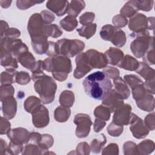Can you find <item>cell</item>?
I'll return each mask as SVG.
<instances>
[{"instance_id":"cell-13","label":"cell","mask_w":155,"mask_h":155,"mask_svg":"<svg viewBox=\"0 0 155 155\" xmlns=\"http://www.w3.org/2000/svg\"><path fill=\"white\" fill-rule=\"evenodd\" d=\"M32 122L36 128H43L49 123V113L47 108L42 105L38 107L32 113Z\"/></svg>"},{"instance_id":"cell-53","label":"cell","mask_w":155,"mask_h":155,"mask_svg":"<svg viewBox=\"0 0 155 155\" xmlns=\"http://www.w3.org/2000/svg\"><path fill=\"white\" fill-rule=\"evenodd\" d=\"M41 15L45 23L50 24L54 20V16L53 13L48 10H43L41 12Z\"/></svg>"},{"instance_id":"cell-52","label":"cell","mask_w":155,"mask_h":155,"mask_svg":"<svg viewBox=\"0 0 155 155\" xmlns=\"http://www.w3.org/2000/svg\"><path fill=\"white\" fill-rule=\"evenodd\" d=\"M145 125L150 130H153L154 129V113L148 114L145 118Z\"/></svg>"},{"instance_id":"cell-33","label":"cell","mask_w":155,"mask_h":155,"mask_svg":"<svg viewBox=\"0 0 155 155\" xmlns=\"http://www.w3.org/2000/svg\"><path fill=\"white\" fill-rule=\"evenodd\" d=\"M41 99L36 96H30L24 103V107L27 112L31 113L41 104Z\"/></svg>"},{"instance_id":"cell-5","label":"cell","mask_w":155,"mask_h":155,"mask_svg":"<svg viewBox=\"0 0 155 155\" xmlns=\"http://www.w3.org/2000/svg\"><path fill=\"white\" fill-rule=\"evenodd\" d=\"M131 35L136 36V39L130 44L132 53L137 58L143 57L147 50L153 46V36H150L147 31L140 33H133Z\"/></svg>"},{"instance_id":"cell-35","label":"cell","mask_w":155,"mask_h":155,"mask_svg":"<svg viewBox=\"0 0 155 155\" xmlns=\"http://www.w3.org/2000/svg\"><path fill=\"white\" fill-rule=\"evenodd\" d=\"M16 73L15 70H6L5 71H3L1 74V85H10L14 83Z\"/></svg>"},{"instance_id":"cell-51","label":"cell","mask_w":155,"mask_h":155,"mask_svg":"<svg viewBox=\"0 0 155 155\" xmlns=\"http://www.w3.org/2000/svg\"><path fill=\"white\" fill-rule=\"evenodd\" d=\"M1 134H7L10 130V123L6 118L1 117Z\"/></svg>"},{"instance_id":"cell-20","label":"cell","mask_w":155,"mask_h":155,"mask_svg":"<svg viewBox=\"0 0 155 155\" xmlns=\"http://www.w3.org/2000/svg\"><path fill=\"white\" fill-rule=\"evenodd\" d=\"M47 37L45 36H41L35 37L31 39V45L33 50L39 54L45 53L48 46V41Z\"/></svg>"},{"instance_id":"cell-47","label":"cell","mask_w":155,"mask_h":155,"mask_svg":"<svg viewBox=\"0 0 155 155\" xmlns=\"http://www.w3.org/2000/svg\"><path fill=\"white\" fill-rule=\"evenodd\" d=\"M94 13L93 12H86L80 16L79 22L83 25L92 23L94 19Z\"/></svg>"},{"instance_id":"cell-23","label":"cell","mask_w":155,"mask_h":155,"mask_svg":"<svg viewBox=\"0 0 155 155\" xmlns=\"http://www.w3.org/2000/svg\"><path fill=\"white\" fill-rule=\"evenodd\" d=\"M18 62L25 68L32 71L36 64V62H35V57L32 55V54L28 51L24 52L20 54L18 58Z\"/></svg>"},{"instance_id":"cell-11","label":"cell","mask_w":155,"mask_h":155,"mask_svg":"<svg viewBox=\"0 0 155 155\" xmlns=\"http://www.w3.org/2000/svg\"><path fill=\"white\" fill-rule=\"evenodd\" d=\"M131 107L128 104H122L114 111L113 122L119 125H127L129 124L131 115Z\"/></svg>"},{"instance_id":"cell-24","label":"cell","mask_w":155,"mask_h":155,"mask_svg":"<svg viewBox=\"0 0 155 155\" xmlns=\"http://www.w3.org/2000/svg\"><path fill=\"white\" fill-rule=\"evenodd\" d=\"M113 83L115 87V90L124 99H128L130 91L126 84V82L119 76L113 79Z\"/></svg>"},{"instance_id":"cell-16","label":"cell","mask_w":155,"mask_h":155,"mask_svg":"<svg viewBox=\"0 0 155 155\" xmlns=\"http://www.w3.org/2000/svg\"><path fill=\"white\" fill-rule=\"evenodd\" d=\"M30 134L25 128H16L10 130L7 133V136L13 143L22 145L28 142Z\"/></svg>"},{"instance_id":"cell-56","label":"cell","mask_w":155,"mask_h":155,"mask_svg":"<svg viewBox=\"0 0 155 155\" xmlns=\"http://www.w3.org/2000/svg\"><path fill=\"white\" fill-rule=\"evenodd\" d=\"M12 3V1H0V4L2 7L7 8Z\"/></svg>"},{"instance_id":"cell-55","label":"cell","mask_w":155,"mask_h":155,"mask_svg":"<svg viewBox=\"0 0 155 155\" xmlns=\"http://www.w3.org/2000/svg\"><path fill=\"white\" fill-rule=\"evenodd\" d=\"M130 150H136V145L131 142H125L124 145V151L125 154H129ZM137 152V151H136Z\"/></svg>"},{"instance_id":"cell-4","label":"cell","mask_w":155,"mask_h":155,"mask_svg":"<svg viewBox=\"0 0 155 155\" xmlns=\"http://www.w3.org/2000/svg\"><path fill=\"white\" fill-rule=\"evenodd\" d=\"M131 88L137 107L144 111H153L154 108V98L145 87L143 83L137 84Z\"/></svg>"},{"instance_id":"cell-27","label":"cell","mask_w":155,"mask_h":155,"mask_svg":"<svg viewBox=\"0 0 155 155\" xmlns=\"http://www.w3.org/2000/svg\"><path fill=\"white\" fill-rule=\"evenodd\" d=\"M85 3L84 1H71L68 5L67 13L70 16L76 17L85 8Z\"/></svg>"},{"instance_id":"cell-41","label":"cell","mask_w":155,"mask_h":155,"mask_svg":"<svg viewBox=\"0 0 155 155\" xmlns=\"http://www.w3.org/2000/svg\"><path fill=\"white\" fill-rule=\"evenodd\" d=\"M30 81V77L28 73L25 71H16L15 77V82L21 85H25L27 84Z\"/></svg>"},{"instance_id":"cell-38","label":"cell","mask_w":155,"mask_h":155,"mask_svg":"<svg viewBox=\"0 0 155 155\" xmlns=\"http://www.w3.org/2000/svg\"><path fill=\"white\" fill-rule=\"evenodd\" d=\"M153 1H133V3L137 10L150 11L153 7Z\"/></svg>"},{"instance_id":"cell-32","label":"cell","mask_w":155,"mask_h":155,"mask_svg":"<svg viewBox=\"0 0 155 155\" xmlns=\"http://www.w3.org/2000/svg\"><path fill=\"white\" fill-rule=\"evenodd\" d=\"M78 23L76 17L70 15H68L60 21L61 27L67 31L73 30L77 27Z\"/></svg>"},{"instance_id":"cell-15","label":"cell","mask_w":155,"mask_h":155,"mask_svg":"<svg viewBox=\"0 0 155 155\" xmlns=\"http://www.w3.org/2000/svg\"><path fill=\"white\" fill-rule=\"evenodd\" d=\"M76 68L74 71V76L76 79H81L92 70L87 61L86 53H81L76 58Z\"/></svg>"},{"instance_id":"cell-7","label":"cell","mask_w":155,"mask_h":155,"mask_svg":"<svg viewBox=\"0 0 155 155\" xmlns=\"http://www.w3.org/2000/svg\"><path fill=\"white\" fill-rule=\"evenodd\" d=\"M100 35L104 40L110 41L113 44L119 47L124 46L127 40L124 31L119 27L110 24L105 25L102 28Z\"/></svg>"},{"instance_id":"cell-10","label":"cell","mask_w":155,"mask_h":155,"mask_svg":"<svg viewBox=\"0 0 155 155\" xmlns=\"http://www.w3.org/2000/svg\"><path fill=\"white\" fill-rule=\"evenodd\" d=\"M74 123L76 124V135L79 138L87 137L90 131L92 122L89 115L86 114H78L74 119Z\"/></svg>"},{"instance_id":"cell-45","label":"cell","mask_w":155,"mask_h":155,"mask_svg":"<svg viewBox=\"0 0 155 155\" xmlns=\"http://www.w3.org/2000/svg\"><path fill=\"white\" fill-rule=\"evenodd\" d=\"M43 1H17L16 5L17 7L21 10H25L33 5H35L36 4L42 3Z\"/></svg>"},{"instance_id":"cell-12","label":"cell","mask_w":155,"mask_h":155,"mask_svg":"<svg viewBox=\"0 0 155 155\" xmlns=\"http://www.w3.org/2000/svg\"><path fill=\"white\" fill-rule=\"evenodd\" d=\"M129 124H130V131L132 132L133 136L137 139L144 138L149 133V130L142 119L134 113H131Z\"/></svg>"},{"instance_id":"cell-26","label":"cell","mask_w":155,"mask_h":155,"mask_svg":"<svg viewBox=\"0 0 155 155\" xmlns=\"http://www.w3.org/2000/svg\"><path fill=\"white\" fill-rule=\"evenodd\" d=\"M139 65V62L130 55H126L117 65L118 67L130 71H136Z\"/></svg>"},{"instance_id":"cell-22","label":"cell","mask_w":155,"mask_h":155,"mask_svg":"<svg viewBox=\"0 0 155 155\" xmlns=\"http://www.w3.org/2000/svg\"><path fill=\"white\" fill-rule=\"evenodd\" d=\"M1 65L6 70H15L18 67L16 59L7 51H1Z\"/></svg>"},{"instance_id":"cell-18","label":"cell","mask_w":155,"mask_h":155,"mask_svg":"<svg viewBox=\"0 0 155 155\" xmlns=\"http://www.w3.org/2000/svg\"><path fill=\"white\" fill-rule=\"evenodd\" d=\"M123 100V97L115 90L112 89L109 94L102 100V105L107 107L110 112L113 113L118 106L124 103Z\"/></svg>"},{"instance_id":"cell-49","label":"cell","mask_w":155,"mask_h":155,"mask_svg":"<svg viewBox=\"0 0 155 155\" xmlns=\"http://www.w3.org/2000/svg\"><path fill=\"white\" fill-rule=\"evenodd\" d=\"M20 36V31L16 29V28H8L7 29V30L4 33V35L1 36V38L3 37H5V38H11V39H15L16 38H18Z\"/></svg>"},{"instance_id":"cell-48","label":"cell","mask_w":155,"mask_h":155,"mask_svg":"<svg viewBox=\"0 0 155 155\" xmlns=\"http://www.w3.org/2000/svg\"><path fill=\"white\" fill-rule=\"evenodd\" d=\"M103 72L109 79H114L117 78L119 75V71L117 68L112 67H107L104 70Z\"/></svg>"},{"instance_id":"cell-14","label":"cell","mask_w":155,"mask_h":155,"mask_svg":"<svg viewBox=\"0 0 155 155\" xmlns=\"http://www.w3.org/2000/svg\"><path fill=\"white\" fill-rule=\"evenodd\" d=\"M85 53L87 56L88 63L92 69L102 68L107 66L108 61L104 54L93 49L88 50Z\"/></svg>"},{"instance_id":"cell-17","label":"cell","mask_w":155,"mask_h":155,"mask_svg":"<svg viewBox=\"0 0 155 155\" xmlns=\"http://www.w3.org/2000/svg\"><path fill=\"white\" fill-rule=\"evenodd\" d=\"M2 102V111L5 118L13 119L16 113L17 103L13 96L7 97L1 99Z\"/></svg>"},{"instance_id":"cell-8","label":"cell","mask_w":155,"mask_h":155,"mask_svg":"<svg viewBox=\"0 0 155 155\" xmlns=\"http://www.w3.org/2000/svg\"><path fill=\"white\" fill-rule=\"evenodd\" d=\"M154 18H147L142 13H137L130 18L128 23V27L134 33H140L150 30L154 29Z\"/></svg>"},{"instance_id":"cell-39","label":"cell","mask_w":155,"mask_h":155,"mask_svg":"<svg viewBox=\"0 0 155 155\" xmlns=\"http://www.w3.org/2000/svg\"><path fill=\"white\" fill-rule=\"evenodd\" d=\"M103 134L102 139H94L91 142V150L94 153H100L101 149L103 148L105 143L107 142V139L105 136H104Z\"/></svg>"},{"instance_id":"cell-9","label":"cell","mask_w":155,"mask_h":155,"mask_svg":"<svg viewBox=\"0 0 155 155\" xmlns=\"http://www.w3.org/2000/svg\"><path fill=\"white\" fill-rule=\"evenodd\" d=\"M47 24H48L44 22L41 14H33L30 18L27 26L28 31L31 38L41 36H47L45 35Z\"/></svg>"},{"instance_id":"cell-37","label":"cell","mask_w":155,"mask_h":155,"mask_svg":"<svg viewBox=\"0 0 155 155\" xmlns=\"http://www.w3.org/2000/svg\"><path fill=\"white\" fill-rule=\"evenodd\" d=\"M53 142V138L51 135L44 134L42 135V138L38 143V146L42 151H47L52 146Z\"/></svg>"},{"instance_id":"cell-31","label":"cell","mask_w":155,"mask_h":155,"mask_svg":"<svg viewBox=\"0 0 155 155\" xmlns=\"http://www.w3.org/2000/svg\"><path fill=\"white\" fill-rule=\"evenodd\" d=\"M70 115L69 108L63 106L58 107L54 111V119L59 122H66Z\"/></svg>"},{"instance_id":"cell-50","label":"cell","mask_w":155,"mask_h":155,"mask_svg":"<svg viewBox=\"0 0 155 155\" xmlns=\"http://www.w3.org/2000/svg\"><path fill=\"white\" fill-rule=\"evenodd\" d=\"M113 22L117 27H124L127 24V19L125 16H122V15H118L113 18Z\"/></svg>"},{"instance_id":"cell-25","label":"cell","mask_w":155,"mask_h":155,"mask_svg":"<svg viewBox=\"0 0 155 155\" xmlns=\"http://www.w3.org/2000/svg\"><path fill=\"white\" fill-rule=\"evenodd\" d=\"M136 71L143 78L146 80V82L154 80V69L150 68L144 62H139V65Z\"/></svg>"},{"instance_id":"cell-1","label":"cell","mask_w":155,"mask_h":155,"mask_svg":"<svg viewBox=\"0 0 155 155\" xmlns=\"http://www.w3.org/2000/svg\"><path fill=\"white\" fill-rule=\"evenodd\" d=\"M85 93L96 100H104L112 90L110 79L103 71H96L87 76L83 81Z\"/></svg>"},{"instance_id":"cell-3","label":"cell","mask_w":155,"mask_h":155,"mask_svg":"<svg viewBox=\"0 0 155 155\" xmlns=\"http://www.w3.org/2000/svg\"><path fill=\"white\" fill-rule=\"evenodd\" d=\"M35 91L40 96V99L44 104L52 102L54 99L57 85L52 78L46 74L39 77L35 81Z\"/></svg>"},{"instance_id":"cell-54","label":"cell","mask_w":155,"mask_h":155,"mask_svg":"<svg viewBox=\"0 0 155 155\" xmlns=\"http://www.w3.org/2000/svg\"><path fill=\"white\" fill-rule=\"evenodd\" d=\"M105 125V122L101 120L100 119H96L94 123V130L96 133L102 130Z\"/></svg>"},{"instance_id":"cell-28","label":"cell","mask_w":155,"mask_h":155,"mask_svg":"<svg viewBox=\"0 0 155 155\" xmlns=\"http://www.w3.org/2000/svg\"><path fill=\"white\" fill-rule=\"evenodd\" d=\"M154 150V143L151 140H145L136 146L137 154H148Z\"/></svg>"},{"instance_id":"cell-29","label":"cell","mask_w":155,"mask_h":155,"mask_svg":"<svg viewBox=\"0 0 155 155\" xmlns=\"http://www.w3.org/2000/svg\"><path fill=\"white\" fill-rule=\"evenodd\" d=\"M96 27L97 25L96 24L90 23L83 25L81 28H78L76 30L81 36L89 39L95 33Z\"/></svg>"},{"instance_id":"cell-42","label":"cell","mask_w":155,"mask_h":155,"mask_svg":"<svg viewBox=\"0 0 155 155\" xmlns=\"http://www.w3.org/2000/svg\"><path fill=\"white\" fill-rule=\"evenodd\" d=\"M107 131L111 136L113 137H117L122 133L123 126L111 122L107 127Z\"/></svg>"},{"instance_id":"cell-36","label":"cell","mask_w":155,"mask_h":155,"mask_svg":"<svg viewBox=\"0 0 155 155\" xmlns=\"http://www.w3.org/2000/svg\"><path fill=\"white\" fill-rule=\"evenodd\" d=\"M137 11V10L133 5V1H129L122 8L120 12L121 15L125 17L127 16L131 18L133 16L136 15Z\"/></svg>"},{"instance_id":"cell-19","label":"cell","mask_w":155,"mask_h":155,"mask_svg":"<svg viewBox=\"0 0 155 155\" xmlns=\"http://www.w3.org/2000/svg\"><path fill=\"white\" fill-rule=\"evenodd\" d=\"M69 2L67 1H48L46 4L47 8L54 13L57 16H61L67 12Z\"/></svg>"},{"instance_id":"cell-6","label":"cell","mask_w":155,"mask_h":155,"mask_svg":"<svg viewBox=\"0 0 155 155\" xmlns=\"http://www.w3.org/2000/svg\"><path fill=\"white\" fill-rule=\"evenodd\" d=\"M58 55L73 57L79 54L85 47L84 42L77 39H68L66 38L59 40L56 42Z\"/></svg>"},{"instance_id":"cell-44","label":"cell","mask_w":155,"mask_h":155,"mask_svg":"<svg viewBox=\"0 0 155 155\" xmlns=\"http://www.w3.org/2000/svg\"><path fill=\"white\" fill-rule=\"evenodd\" d=\"M124 79L125 82H127L131 88L133 87L136 85L143 83V81L138 76L134 74L125 75L124 76Z\"/></svg>"},{"instance_id":"cell-21","label":"cell","mask_w":155,"mask_h":155,"mask_svg":"<svg viewBox=\"0 0 155 155\" xmlns=\"http://www.w3.org/2000/svg\"><path fill=\"white\" fill-rule=\"evenodd\" d=\"M104 54L107 59L108 63L113 65H117L124 58L123 51L114 47H110Z\"/></svg>"},{"instance_id":"cell-43","label":"cell","mask_w":155,"mask_h":155,"mask_svg":"<svg viewBox=\"0 0 155 155\" xmlns=\"http://www.w3.org/2000/svg\"><path fill=\"white\" fill-rule=\"evenodd\" d=\"M15 90L11 85H1V99L13 96Z\"/></svg>"},{"instance_id":"cell-2","label":"cell","mask_w":155,"mask_h":155,"mask_svg":"<svg viewBox=\"0 0 155 155\" xmlns=\"http://www.w3.org/2000/svg\"><path fill=\"white\" fill-rule=\"evenodd\" d=\"M43 68L51 72L54 79L59 81H65L71 71V60L64 55H57L47 58L43 61Z\"/></svg>"},{"instance_id":"cell-30","label":"cell","mask_w":155,"mask_h":155,"mask_svg":"<svg viewBox=\"0 0 155 155\" xmlns=\"http://www.w3.org/2000/svg\"><path fill=\"white\" fill-rule=\"evenodd\" d=\"M74 101V96L72 91L65 90L61 93L59 97V103L62 106L70 108L73 105Z\"/></svg>"},{"instance_id":"cell-46","label":"cell","mask_w":155,"mask_h":155,"mask_svg":"<svg viewBox=\"0 0 155 155\" xmlns=\"http://www.w3.org/2000/svg\"><path fill=\"white\" fill-rule=\"evenodd\" d=\"M153 46H151L147 51L145 53L143 56V61L145 62V64L149 65H154V50Z\"/></svg>"},{"instance_id":"cell-40","label":"cell","mask_w":155,"mask_h":155,"mask_svg":"<svg viewBox=\"0 0 155 155\" xmlns=\"http://www.w3.org/2000/svg\"><path fill=\"white\" fill-rule=\"evenodd\" d=\"M62 31L56 24H48L46 30V35L47 37L58 38L61 36Z\"/></svg>"},{"instance_id":"cell-34","label":"cell","mask_w":155,"mask_h":155,"mask_svg":"<svg viewBox=\"0 0 155 155\" xmlns=\"http://www.w3.org/2000/svg\"><path fill=\"white\" fill-rule=\"evenodd\" d=\"M110 111L105 106L102 105L97 107L94 111V114L96 117L102 119L103 120H108L110 117Z\"/></svg>"}]
</instances>
